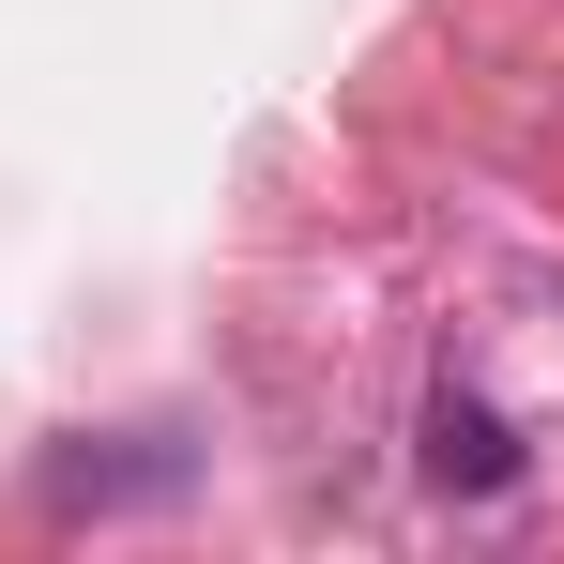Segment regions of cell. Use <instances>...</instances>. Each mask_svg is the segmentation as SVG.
Wrapping results in <instances>:
<instances>
[{
	"mask_svg": "<svg viewBox=\"0 0 564 564\" xmlns=\"http://www.w3.org/2000/svg\"><path fill=\"white\" fill-rule=\"evenodd\" d=\"M427 473H443V488H503V473H519V443H503V427H488V412H473L458 381H443V397H427Z\"/></svg>",
	"mask_w": 564,
	"mask_h": 564,
	"instance_id": "6da1fadb",
	"label": "cell"
}]
</instances>
